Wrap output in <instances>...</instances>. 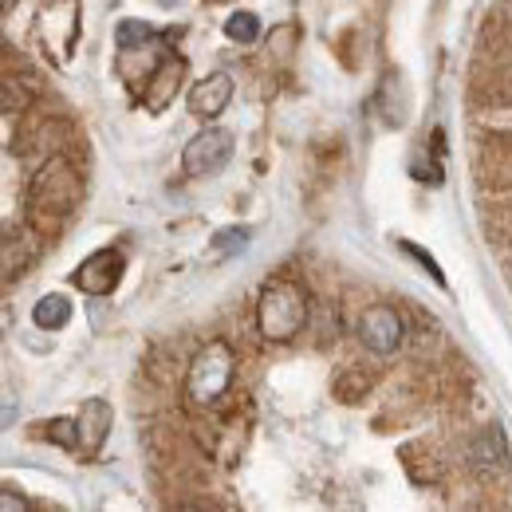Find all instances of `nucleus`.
Listing matches in <instances>:
<instances>
[{"label":"nucleus","instance_id":"f257e3e1","mask_svg":"<svg viewBox=\"0 0 512 512\" xmlns=\"http://www.w3.org/2000/svg\"><path fill=\"white\" fill-rule=\"evenodd\" d=\"M79 193H83V178L64 154L48 158L36 170V178L28 186V225L36 229V237H56L60 233V225L79 205Z\"/></svg>","mask_w":512,"mask_h":512},{"label":"nucleus","instance_id":"f03ea898","mask_svg":"<svg viewBox=\"0 0 512 512\" xmlns=\"http://www.w3.org/2000/svg\"><path fill=\"white\" fill-rule=\"evenodd\" d=\"M308 327V296L296 280L276 276L260 288L256 300V331L268 343H292L300 331Z\"/></svg>","mask_w":512,"mask_h":512},{"label":"nucleus","instance_id":"7ed1b4c3","mask_svg":"<svg viewBox=\"0 0 512 512\" xmlns=\"http://www.w3.org/2000/svg\"><path fill=\"white\" fill-rule=\"evenodd\" d=\"M233 379H237V355H233V347L225 339H209L190 359L186 402H190L193 410H213L233 390Z\"/></svg>","mask_w":512,"mask_h":512},{"label":"nucleus","instance_id":"20e7f679","mask_svg":"<svg viewBox=\"0 0 512 512\" xmlns=\"http://www.w3.org/2000/svg\"><path fill=\"white\" fill-rule=\"evenodd\" d=\"M229 158H233V134L225 127H205L197 130L190 146L182 150V170H186V178H209Z\"/></svg>","mask_w":512,"mask_h":512},{"label":"nucleus","instance_id":"39448f33","mask_svg":"<svg viewBox=\"0 0 512 512\" xmlns=\"http://www.w3.org/2000/svg\"><path fill=\"white\" fill-rule=\"evenodd\" d=\"M359 343L371 351V355H379V359H386V355H394L402 343H406V323H402V316L390 308V304H375V308H367L363 316H359Z\"/></svg>","mask_w":512,"mask_h":512},{"label":"nucleus","instance_id":"423d86ee","mask_svg":"<svg viewBox=\"0 0 512 512\" xmlns=\"http://www.w3.org/2000/svg\"><path fill=\"white\" fill-rule=\"evenodd\" d=\"M123 268H127V260H123L119 249H99L71 272V284L83 296H111L119 288V280H123Z\"/></svg>","mask_w":512,"mask_h":512},{"label":"nucleus","instance_id":"0eeeda50","mask_svg":"<svg viewBox=\"0 0 512 512\" xmlns=\"http://www.w3.org/2000/svg\"><path fill=\"white\" fill-rule=\"evenodd\" d=\"M40 32H44V44L52 48V56L67 60V52L75 48V36H79V4L75 0H56L52 8H44Z\"/></svg>","mask_w":512,"mask_h":512},{"label":"nucleus","instance_id":"6e6552de","mask_svg":"<svg viewBox=\"0 0 512 512\" xmlns=\"http://www.w3.org/2000/svg\"><path fill=\"white\" fill-rule=\"evenodd\" d=\"M75 422H79V449H75V453H79L83 461L99 457V449L107 446L111 422H115V414H111L107 398H87V402H83V410L75 414Z\"/></svg>","mask_w":512,"mask_h":512},{"label":"nucleus","instance_id":"1a4fd4ad","mask_svg":"<svg viewBox=\"0 0 512 512\" xmlns=\"http://www.w3.org/2000/svg\"><path fill=\"white\" fill-rule=\"evenodd\" d=\"M229 99H233V75L229 71H213V75H205V79L193 83L186 107H190L193 119L209 123V119H217L229 107Z\"/></svg>","mask_w":512,"mask_h":512},{"label":"nucleus","instance_id":"9d476101","mask_svg":"<svg viewBox=\"0 0 512 512\" xmlns=\"http://www.w3.org/2000/svg\"><path fill=\"white\" fill-rule=\"evenodd\" d=\"M182 79H186V60H182V56H162L158 67L150 71V83H146V95H142L146 111H150V115L166 111V107L178 99Z\"/></svg>","mask_w":512,"mask_h":512},{"label":"nucleus","instance_id":"9b49d317","mask_svg":"<svg viewBox=\"0 0 512 512\" xmlns=\"http://www.w3.org/2000/svg\"><path fill=\"white\" fill-rule=\"evenodd\" d=\"M469 465L485 477H497L509 469V442H505L501 426H485L481 434L469 438Z\"/></svg>","mask_w":512,"mask_h":512},{"label":"nucleus","instance_id":"f8f14e48","mask_svg":"<svg viewBox=\"0 0 512 512\" xmlns=\"http://www.w3.org/2000/svg\"><path fill=\"white\" fill-rule=\"evenodd\" d=\"M67 320H71V304H67V296H40V304L32 308V323L40 327V331H60V327H67Z\"/></svg>","mask_w":512,"mask_h":512},{"label":"nucleus","instance_id":"ddd939ff","mask_svg":"<svg viewBox=\"0 0 512 512\" xmlns=\"http://www.w3.org/2000/svg\"><path fill=\"white\" fill-rule=\"evenodd\" d=\"M249 229L245 225H229V229H221L213 241H209V260H225V256H237L249 249Z\"/></svg>","mask_w":512,"mask_h":512},{"label":"nucleus","instance_id":"4468645a","mask_svg":"<svg viewBox=\"0 0 512 512\" xmlns=\"http://www.w3.org/2000/svg\"><path fill=\"white\" fill-rule=\"evenodd\" d=\"M225 36H229L233 44H256V36H260V16H256V12H233V16L225 20Z\"/></svg>","mask_w":512,"mask_h":512},{"label":"nucleus","instance_id":"2eb2a0df","mask_svg":"<svg viewBox=\"0 0 512 512\" xmlns=\"http://www.w3.org/2000/svg\"><path fill=\"white\" fill-rule=\"evenodd\" d=\"M40 438H48V442L64 449H79V422L75 418H52V422L40 426Z\"/></svg>","mask_w":512,"mask_h":512},{"label":"nucleus","instance_id":"dca6fc26","mask_svg":"<svg viewBox=\"0 0 512 512\" xmlns=\"http://www.w3.org/2000/svg\"><path fill=\"white\" fill-rule=\"evenodd\" d=\"M154 36V28L146 24V20H123L119 28H115V48L119 52H134L138 44H146Z\"/></svg>","mask_w":512,"mask_h":512},{"label":"nucleus","instance_id":"f3484780","mask_svg":"<svg viewBox=\"0 0 512 512\" xmlns=\"http://www.w3.org/2000/svg\"><path fill=\"white\" fill-rule=\"evenodd\" d=\"M402 249H406V253H410V256H418V260L426 264V272H430V276H434V280L442 284V272H438V264H434V256H426V253H422V249H418V245H410V241H402Z\"/></svg>","mask_w":512,"mask_h":512},{"label":"nucleus","instance_id":"a211bd4d","mask_svg":"<svg viewBox=\"0 0 512 512\" xmlns=\"http://www.w3.org/2000/svg\"><path fill=\"white\" fill-rule=\"evenodd\" d=\"M158 4H162V8H174V4H178V0H158Z\"/></svg>","mask_w":512,"mask_h":512}]
</instances>
